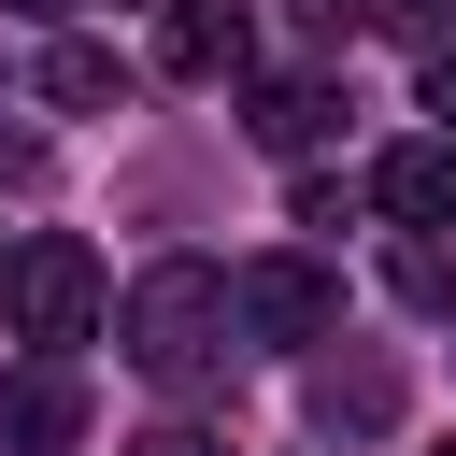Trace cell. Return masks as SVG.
Wrapping results in <instances>:
<instances>
[{"instance_id":"1","label":"cell","mask_w":456,"mask_h":456,"mask_svg":"<svg viewBox=\"0 0 456 456\" xmlns=\"http://www.w3.org/2000/svg\"><path fill=\"white\" fill-rule=\"evenodd\" d=\"M114 328H128V370L171 385V399L228 385V356H242V328H228V271H214V256H157V271L128 285Z\"/></svg>"},{"instance_id":"2","label":"cell","mask_w":456,"mask_h":456,"mask_svg":"<svg viewBox=\"0 0 456 456\" xmlns=\"http://www.w3.org/2000/svg\"><path fill=\"white\" fill-rule=\"evenodd\" d=\"M0 314H14V342H43V356L86 342V328H100V256H86L71 228H28V242L0 256Z\"/></svg>"},{"instance_id":"3","label":"cell","mask_w":456,"mask_h":456,"mask_svg":"<svg viewBox=\"0 0 456 456\" xmlns=\"http://www.w3.org/2000/svg\"><path fill=\"white\" fill-rule=\"evenodd\" d=\"M228 328L299 356V342L342 328V271H328V256H242V271H228Z\"/></svg>"},{"instance_id":"4","label":"cell","mask_w":456,"mask_h":456,"mask_svg":"<svg viewBox=\"0 0 456 456\" xmlns=\"http://www.w3.org/2000/svg\"><path fill=\"white\" fill-rule=\"evenodd\" d=\"M370 214H399L413 242H442V228H456V128L385 142V157H370Z\"/></svg>"},{"instance_id":"5","label":"cell","mask_w":456,"mask_h":456,"mask_svg":"<svg viewBox=\"0 0 456 456\" xmlns=\"http://www.w3.org/2000/svg\"><path fill=\"white\" fill-rule=\"evenodd\" d=\"M299 413H314L328 442L399 428V356H370V342H356V356H314V370H299Z\"/></svg>"},{"instance_id":"6","label":"cell","mask_w":456,"mask_h":456,"mask_svg":"<svg viewBox=\"0 0 456 456\" xmlns=\"http://www.w3.org/2000/svg\"><path fill=\"white\" fill-rule=\"evenodd\" d=\"M71 442H86V385H71V356L0 370V456H71Z\"/></svg>"},{"instance_id":"7","label":"cell","mask_w":456,"mask_h":456,"mask_svg":"<svg viewBox=\"0 0 456 456\" xmlns=\"http://www.w3.org/2000/svg\"><path fill=\"white\" fill-rule=\"evenodd\" d=\"M242 57H256V0H157V71L228 86Z\"/></svg>"},{"instance_id":"8","label":"cell","mask_w":456,"mask_h":456,"mask_svg":"<svg viewBox=\"0 0 456 456\" xmlns=\"http://www.w3.org/2000/svg\"><path fill=\"white\" fill-rule=\"evenodd\" d=\"M328 114H342V86H328V71H271V86L242 100V128H256L271 157H299V142H328Z\"/></svg>"},{"instance_id":"9","label":"cell","mask_w":456,"mask_h":456,"mask_svg":"<svg viewBox=\"0 0 456 456\" xmlns=\"http://www.w3.org/2000/svg\"><path fill=\"white\" fill-rule=\"evenodd\" d=\"M43 100H57V114H114V100H128V57H114V43H43Z\"/></svg>"},{"instance_id":"10","label":"cell","mask_w":456,"mask_h":456,"mask_svg":"<svg viewBox=\"0 0 456 456\" xmlns=\"http://www.w3.org/2000/svg\"><path fill=\"white\" fill-rule=\"evenodd\" d=\"M385 285H399L413 314H456V242H399V256H385Z\"/></svg>"},{"instance_id":"11","label":"cell","mask_w":456,"mask_h":456,"mask_svg":"<svg viewBox=\"0 0 456 456\" xmlns=\"http://www.w3.org/2000/svg\"><path fill=\"white\" fill-rule=\"evenodd\" d=\"M285 14H299V28H328V43H342V28H370V14H385V0H285Z\"/></svg>"},{"instance_id":"12","label":"cell","mask_w":456,"mask_h":456,"mask_svg":"<svg viewBox=\"0 0 456 456\" xmlns=\"http://www.w3.org/2000/svg\"><path fill=\"white\" fill-rule=\"evenodd\" d=\"M128 456H228V442H214V428H142Z\"/></svg>"},{"instance_id":"13","label":"cell","mask_w":456,"mask_h":456,"mask_svg":"<svg viewBox=\"0 0 456 456\" xmlns=\"http://www.w3.org/2000/svg\"><path fill=\"white\" fill-rule=\"evenodd\" d=\"M428 114H442V128H456V43H442V57H428Z\"/></svg>"},{"instance_id":"14","label":"cell","mask_w":456,"mask_h":456,"mask_svg":"<svg viewBox=\"0 0 456 456\" xmlns=\"http://www.w3.org/2000/svg\"><path fill=\"white\" fill-rule=\"evenodd\" d=\"M14 14H71V0H14Z\"/></svg>"},{"instance_id":"15","label":"cell","mask_w":456,"mask_h":456,"mask_svg":"<svg viewBox=\"0 0 456 456\" xmlns=\"http://www.w3.org/2000/svg\"><path fill=\"white\" fill-rule=\"evenodd\" d=\"M442 456H456V442H442Z\"/></svg>"}]
</instances>
